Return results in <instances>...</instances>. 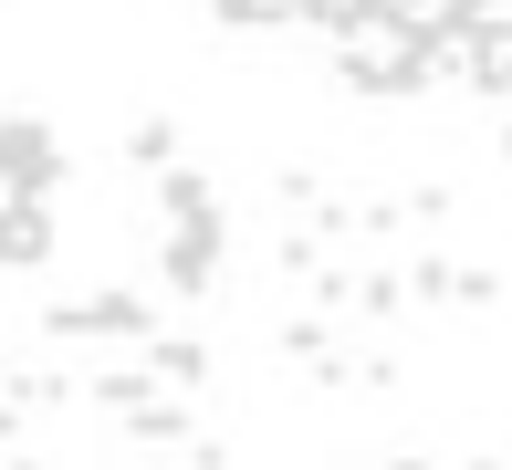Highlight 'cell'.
Wrapping results in <instances>:
<instances>
[{"mask_svg": "<svg viewBox=\"0 0 512 470\" xmlns=\"http://www.w3.org/2000/svg\"><path fill=\"white\" fill-rule=\"evenodd\" d=\"M460 32H512V0H460Z\"/></svg>", "mask_w": 512, "mask_h": 470, "instance_id": "cell-1", "label": "cell"}]
</instances>
